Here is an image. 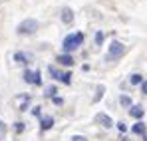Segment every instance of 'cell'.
Listing matches in <instances>:
<instances>
[{
	"label": "cell",
	"instance_id": "obj_1",
	"mask_svg": "<svg viewBox=\"0 0 147 141\" xmlns=\"http://www.w3.org/2000/svg\"><path fill=\"white\" fill-rule=\"evenodd\" d=\"M84 40H86L84 32H74V34H68V36L64 38V42H62L64 54H72V52H76L78 48L84 44Z\"/></svg>",
	"mask_w": 147,
	"mask_h": 141
},
{
	"label": "cell",
	"instance_id": "obj_2",
	"mask_svg": "<svg viewBox=\"0 0 147 141\" xmlns=\"http://www.w3.org/2000/svg\"><path fill=\"white\" fill-rule=\"evenodd\" d=\"M38 28H40V22H38V20H34V18H26V20H22V22L18 24L16 32H18L20 36H32V34H36Z\"/></svg>",
	"mask_w": 147,
	"mask_h": 141
},
{
	"label": "cell",
	"instance_id": "obj_3",
	"mask_svg": "<svg viewBox=\"0 0 147 141\" xmlns=\"http://www.w3.org/2000/svg\"><path fill=\"white\" fill-rule=\"evenodd\" d=\"M123 54H125V46H123L119 40H113L109 44V50H107V60L109 62L111 60H117V58H121Z\"/></svg>",
	"mask_w": 147,
	"mask_h": 141
},
{
	"label": "cell",
	"instance_id": "obj_4",
	"mask_svg": "<svg viewBox=\"0 0 147 141\" xmlns=\"http://www.w3.org/2000/svg\"><path fill=\"white\" fill-rule=\"evenodd\" d=\"M24 82L30 84V86H40L42 84V74L38 70H24Z\"/></svg>",
	"mask_w": 147,
	"mask_h": 141
},
{
	"label": "cell",
	"instance_id": "obj_5",
	"mask_svg": "<svg viewBox=\"0 0 147 141\" xmlns=\"http://www.w3.org/2000/svg\"><path fill=\"white\" fill-rule=\"evenodd\" d=\"M32 60H34V58H32V54H28V52H16V54H14V62H16V64L28 66Z\"/></svg>",
	"mask_w": 147,
	"mask_h": 141
},
{
	"label": "cell",
	"instance_id": "obj_6",
	"mask_svg": "<svg viewBox=\"0 0 147 141\" xmlns=\"http://www.w3.org/2000/svg\"><path fill=\"white\" fill-rule=\"evenodd\" d=\"M98 123L99 125H101V127H105V129H111V127H113V119L109 117V115H107V113H98Z\"/></svg>",
	"mask_w": 147,
	"mask_h": 141
},
{
	"label": "cell",
	"instance_id": "obj_7",
	"mask_svg": "<svg viewBox=\"0 0 147 141\" xmlns=\"http://www.w3.org/2000/svg\"><path fill=\"white\" fill-rule=\"evenodd\" d=\"M56 62H58L60 66H68V68H72V66H74V58H72V54H60V56L56 58Z\"/></svg>",
	"mask_w": 147,
	"mask_h": 141
},
{
	"label": "cell",
	"instance_id": "obj_8",
	"mask_svg": "<svg viewBox=\"0 0 147 141\" xmlns=\"http://www.w3.org/2000/svg\"><path fill=\"white\" fill-rule=\"evenodd\" d=\"M131 131H133L135 135H141V137H145V135H147V127H145L143 121H137L135 125H131Z\"/></svg>",
	"mask_w": 147,
	"mask_h": 141
},
{
	"label": "cell",
	"instance_id": "obj_9",
	"mask_svg": "<svg viewBox=\"0 0 147 141\" xmlns=\"http://www.w3.org/2000/svg\"><path fill=\"white\" fill-rule=\"evenodd\" d=\"M40 127H42V131H48L54 127V117L52 115H44V117H40Z\"/></svg>",
	"mask_w": 147,
	"mask_h": 141
},
{
	"label": "cell",
	"instance_id": "obj_10",
	"mask_svg": "<svg viewBox=\"0 0 147 141\" xmlns=\"http://www.w3.org/2000/svg\"><path fill=\"white\" fill-rule=\"evenodd\" d=\"M129 115L135 117V119H141L145 115V109H143L141 105H131V107H129Z\"/></svg>",
	"mask_w": 147,
	"mask_h": 141
},
{
	"label": "cell",
	"instance_id": "obj_11",
	"mask_svg": "<svg viewBox=\"0 0 147 141\" xmlns=\"http://www.w3.org/2000/svg\"><path fill=\"white\" fill-rule=\"evenodd\" d=\"M60 18H62V22L68 26V24L74 22V12L70 10V8H64V10H62V14H60Z\"/></svg>",
	"mask_w": 147,
	"mask_h": 141
},
{
	"label": "cell",
	"instance_id": "obj_12",
	"mask_svg": "<svg viewBox=\"0 0 147 141\" xmlns=\"http://www.w3.org/2000/svg\"><path fill=\"white\" fill-rule=\"evenodd\" d=\"M129 84H131V86L143 84V76H141V74H131V76H129Z\"/></svg>",
	"mask_w": 147,
	"mask_h": 141
},
{
	"label": "cell",
	"instance_id": "obj_13",
	"mask_svg": "<svg viewBox=\"0 0 147 141\" xmlns=\"http://www.w3.org/2000/svg\"><path fill=\"white\" fill-rule=\"evenodd\" d=\"M119 105H121V107H131V105H133V103H131V97L123 94L121 97H119Z\"/></svg>",
	"mask_w": 147,
	"mask_h": 141
},
{
	"label": "cell",
	"instance_id": "obj_14",
	"mask_svg": "<svg viewBox=\"0 0 147 141\" xmlns=\"http://www.w3.org/2000/svg\"><path fill=\"white\" fill-rule=\"evenodd\" d=\"M56 94H58V88H56V86H48V88L44 90V95H46V97H56Z\"/></svg>",
	"mask_w": 147,
	"mask_h": 141
},
{
	"label": "cell",
	"instance_id": "obj_15",
	"mask_svg": "<svg viewBox=\"0 0 147 141\" xmlns=\"http://www.w3.org/2000/svg\"><path fill=\"white\" fill-rule=\"evenodd\" d=\"M48 74H50V76H52V78H56V80H60L64 72H60V70H58V68H54V66H50V68H48Z\"/></svg>",
	"mask_w": 147,
	"mask_h": 141
},
{
	"label": "cell",
	"instance_id": "obj_16",
	"mask_svg": "<svg viewBox=\"0 0 147 141\" xmlns=\"http://www.w3.org/2000/svg\"><path fill=\"white\" fill-rule=\"evenodd\" d=\"M60 82L66 84V86H70V84H72V74H70V72H64L62 78H60Z\"/></svg>",
	"mask_w": 147,
	"mask_h": 141
},
{
	"label": "cell",
	"instance_id": "obj_17",
	"mask_svg": "<svg viewBox=\"0 0 147 141\" xmlns=\"http://www.w3.org/2000/svg\"><path fill=\"white\" fill-rule=\"evenodd\" d=\"M103 38H105V36H103V32H101V30L96 32V36H94V44H96V46H101V44H103Z\"/></svg>",
	"mask_w": 147,
	"mask_h": 141
},
{
	"label": "cell",
	"instance_id": "obj_18",
	"mask_svg": "<svg viewBox=\"0 0 147 141\" xmlns=\"http://www.w3.org/2000/svg\"><path fill=\"white\" fill-rule=\"evenodd\" d=\"M32 115H34V117H42V107H40V105H34V107H32Z\"/></svg>",
	"mask_w": 147,
	"mask_h": 141
},
{
	"label": "cell",
	"instance_id": "obj_19",
	"mask_svg": "<svg viewBox=\"0 0 147 141\" xmlns=\"http://www.w3.org/2000/svg\"><path fill=\"white\" fill-rule=\"evenodd\" d=\"M4 137H6V123L0 119V141L4 139Z\"/></svg>",
	"mask_w": 147,
	"mask_h": 141
},
{
	"label": "cell",
	"instance_id": "obj_20",
	"mask_svg": "<svg viewBox=\"0 0 147 141\" xmlns=\"http://www.w3.org/2000/svg\"><path fill=\"white\" fill-rule=\"evenodd\" d=\"M14 129H16V133H22L26 129V123H22V121H18V123H14Z\"/></svg>",
	"mask_w": 147,
	"mask_h": 141
},
{
	"label": "cell",
	"instance_id": "obj_21",
	"mask_svg": "<svg viewBox=\"0 0 147 141\" xmlns=\"http://www.w3.org/2000/svg\"><path fill=\"white\" fill-rule=\"evenodd\" d=\"M103 92H105V88H103V86H99V88H98V95H96V101L103 97Z\"/></svg>",
	"mask_w": 147,
	"mask_h": 141
},
{
	"label": "cell",
	"instance_id": "obj_22",
	"mask_svg": "<svg viewBox=\"0 0 147 141\" xmlns=\"http://www.w3.org/2000/svg\"><path fill=\"white\" fill-rule=\"evenodd\" d=\"M72 141H88L84 135H72Z\"/></svg>",
	"mask_w": 147,
	"mask_h": 141
},
{
	"label": "cell",
	"instance_id": "obj_23",
	"mask_svg": "<svg viewBox=\"0 0 147 141\" xmlns=\"http://www.w3.org/2000/svg\"><path fill=\"white\" fill-rule=\"evenodd\" d=\"M117 129H119V131H125V129H127V125H125V123H117Z\"/></svg>",
	"mask_w": 147,
	"mask_h": 141
},
{
	"label": "cell",
	"instance_id": "obj_24",
	"mask_svg": "<svg viewBox=\"0 0 147 141\" xmlns=\"http://www.w3.org/2000/svg\"><path fill=\"white\" fill-rule=\"evenodd\" d=\"M141 92L147 94V82H145V80H143V84H141Z\"/></svg>",
	"mask_w": 147,
	"mask_h": 141
}]
</instances>
